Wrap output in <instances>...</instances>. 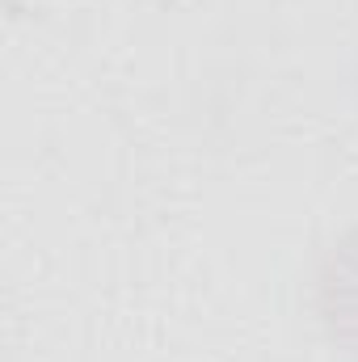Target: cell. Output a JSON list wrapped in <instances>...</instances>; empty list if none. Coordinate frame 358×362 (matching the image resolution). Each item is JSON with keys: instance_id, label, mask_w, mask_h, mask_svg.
<instances>
[{"instance_id": "cell-1", "label": "cell", "mask_w": 358, "mask_h": 362, "mask_svg": "<svg viewBox=\"0 0 358 362\" xmlns=\"http://www.w3.org/2000/svg\"><path fill=\"white\" fill-rule=\"evenodd\" d=\"M312 312L329 346L358 358V223L321 253L312 278Z\"/></svg>"}]
</instances>
